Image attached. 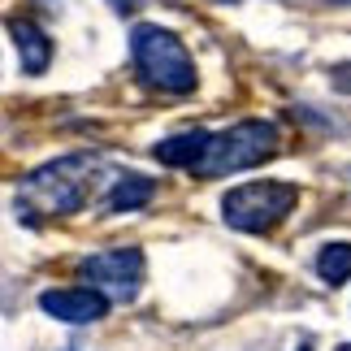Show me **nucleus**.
Masks as SVG:
<instances>
[{"mask_svg": "<svg viewBox=\"0 0 351 351\" xmlns=\"http://www.w3.org/2000/svg\"><path fill=\"white\" fill-rule=\"evenodd\" d=\"M104 178V160L91 152H70L48 165L31 169L18 186V217L22 221H44V217H74L87 208Z\"/></svg>", "mask_w": 351, "mask_h": 351, "instance_id": "1", "label": "nucleus"}, {"mask_svg": "<svg viewBox=\"0 0 351 351\" xmlns=\"http://www.w3.org/2000/svg\"><path fill=\"white\" fill-rule=\"evenodd\" d=\"M130 57L139 65V74L160 91L186 96V91H195V83H199L191 52H186L182 39L173 31H165V26H152V22L134 26L130 31Z\"/></svg>", "mask_w": 351, "mask_h": 351, "instance_id": "2", "label": "nucleus"}, {"mask_svg": "<svg viewBox=\"0 0 351 351\" xmlns=\"http://www.w3.org/2000/svg\"><path fill=\"white\" fill-rule=\"evenodd\" d=\"M274 152H278V126L252 117V121L230 126V130L208 134L204 152H199V160L191 169L199 178H226V173H243V169L261 165V160H269Z\"/></svg>", "mask_w": 351, "mask_h": 351, "instance_id": "3", "label": "nucleus"}, {"mask_svg": "<svg viewBox=\"0 0 351 351\" xmlns=\"http://www.w3.org/2000/svg\"><path fill=\"white\" fill-rule=\"evenodd\" d=\"M295 204H300V186L265 178V182L234 186V191L221 199V217H226V226H234L243 234H265V230H274Z\"/></svg>", "mask_w": 351, "mask_h": 351, "instance_id": "4", "label": "nucleus"}, {"mask_svg": "<svg viewBox=\"0 0 351 351\" xmlns=\"http://www.w3.org/2000/svg\"><path fill=\"white\" fill-rule=\"evenodd\" d=\"M78 274L91 282V291L104 295V300H117V304H130L143 287V252L139 247H109V252H96L78 265Z\"/></svg>", "mask_w": 351, "mask_h": 351, "instance_id": "5", "label": "nucleus"}, {"mask_svg": "<svg viewBox=\"0 0 351 351\" xmlns=\"http://www.w3.org/2000/svg\"><path fill=\"white\" fill-rule=\"evenodd\" d=\"M39 308L48 317L65 321V326H91V321H100L109 313V300L96 295L91 287H65V291H44L39 295Z\"/></svg>", "mask_w": 351, "mask_h": 351, "instance_id": "6", "label": "nucleus"}, {"mask_svg": "<svg viewBox=\"0 0 351 351\" xmlns=\"http://www.w3.org/2000/svg\"><path fill=\"white\" fill-rule=\"evenodd\" d=\"M9 35H13V48H18L22 74H44L48 65H52V39L44 35V26H39V22L13 18L9 22Z\"/></svg>", "mask_w": 351, "mask_h": 351, "instance_id": "7", "label": "nucleus"}, {"mask_svg": "<svg viewBox=\"0 0 351 351\" xmlns=\"http://www.w3.org/2000/svg\"><path fill=\"white\" fill-rule=\"evenodd\" d=\"M204 143H208V130H178L169 139H160L152 147V156L169 169H191L199 160V152H204Z\"/></svg>", "mask_w": 351, "mask_h": 351, "instance_id": "8", "label": "nucleus"}, {"mask_svg": "<svg viewBox=\"0 0 351 351\" xmlns=\"http://www.w3.org/2000/svg\"><path fill=\"white\" fill-rule=\"evenodd\" d=\"M152 195H156L152 178H143V173H121V178H113L109 195H104V208L109 213H134V208L152 204Z\"/></svg>", "mask_w": 351, "mask_h": 351, "instance_id": "9", "label": "nucleus"}, {"mask_svg": "<svg viewBox=\"0 0 351 351\" xmlns=\"http://www.w3.org/2000/svg\"><path fill=\"white\" fill-rule=\"evenodd\" d=\"M317 274L326 282H347L351 278V243H326V247L317 252Z\"/></svg>", "mask_w": 351, "mask_h": 351, "instance_id": "10", "label": "nucleus"}, {"mask_svg": "<svg viewBox=\"0 0 351 351\" xmlns=\"http://www.w3.org/2000/svg\"><path fill=\"white\" fill-rule=\"evenodd\" d=\"M330 87L343 91V96H351V61H339V65L330 70Z\"/></svg>", "mask_w": 351, "mask_h": 351, "instance_id": "11", "label": "nucleus"}, {"mask_svg": "<svg viewBox=\"0 0 351 351\" xmlns=\"http://www.w3.org/2000/svg\"><path fill=\"white\" fill-rule=\"evenodd\" d=\"M109 5H113L117 13H134V9H139V5H143V0H109Z\"/></svg>", "mask_w": 351, "mask_h": 351, "instance_id": "12", "label": "nucleus"}, {"mask_svg": "<svg viewBox=\"0 0 351 351\" xmlns=\"http://www.w3.org/2000/svg\"><path fill=\"white\" fill-rule=\"evenodd\" d=\"M300 351H313V347H308V343H300Z\"/></svg>", "mask_w": 351, "mask_h": 351, "instance_id": "13", "label": "nucleus"}, {"mask_svg": "<svg viewBox=\"0 0 351 351\" xmlns=\"http://www.w3.org/2000/svg\"><path fill=\"white\" fill-rule=\"evenodd\" d=\"M339 351H351V343H347V347H339Z\"/></svg>", "mask_w": 351, "mask_h": 351, "instance_id": "14", "label": "nucleus"}, {"mask_svg": "<svg viewBox=\"0 0 351 351\" xmlns=\"http://www.w3.org/2000/svg\"><path fill=\"white\" fill-rule=\"evenodd\" d=\"M339 5H351V0H339Z\"/></svg>", "mask_w": 351, "mask_h": 351, "instance_id": "15", "label": "nucleus"}]
</instances>
